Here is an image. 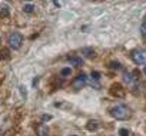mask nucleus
Masks as SVG:
<instances>
[{
    "instance_id": "22",
    "label": "nucleus",
    "mask_w": 146,
    "mask_h": 136,
    "mask_svg": "<svg viewBox=\"0 0 146 136\" xmlns=\"http://www.w3.org/2000/svg\"><path fill=\"white\" fill-rule=\"evenodd\" d=\"M73 136H76V135H73Z\"/></svg>"
},
{
    "instance_id": "20",
    "label": "nucleus",
    "mask_w": 146,
    "mask_h": 136,
    "mask_svg": "<svg viewBox=\"0 0 146 136\" xmlns=\"http://www.w3.org/2000/svg\"><path fill=\"white\" fill-rule=\"evenodd\" d=\"M143 72H145V75H146V66H145V70H143Z\"/></svg>"
},
{
    "instance_id": "2",
    "label": "nucleus",
    "mask_w": 146,
    "mask_h": 136,
    "mask_svg": "<svg viewBox=\"0 0 146 136\" xmlns=\"http://www.w3.org/2000/svg\"><path fill=\"white\" fill-rule=\"evenodd\" d=\"M7 43H9V46H10L12 49L17 50V49H20V46H22V43H23V36H22L20 33H13V34L9 36Z\"/></svg>"
},
{
    "instance_id": "17",
    "label": "nucleus",
    "mask_w": 146,
    "mask_h": 136,
    "mask_svg": "<svg viewBox=\"0 0 146 136\" xmlns=\"http://www.w3.org/2000/svg\"><path fill=\"white\" fill-rule=\"evenodd\" d=\"M140 33H142L143 36H146V19L143 20V23H142V26H140Z\"/></svg>"
},
{
    "instance_id": "5",
    "label": "nucleus",
    "mask_w": 146,
    "mask_h": 136,
    "mask_svg": "<svg viewBox=\"0 0 146 136\" xmlns=\"http://www.w3.org/2000/svg\"><path fill=\"white\" fill-rule=\"evenodd\" d=\"M109 92H110V95L115 96V98H123V96H125V89H123V86H122L120 83H113V85L110 86Z\"/></svg>"
},
{
    "instance_id": "18",
    "label": "nucleus",
    "mask_w": 146,
    "mask_h": 136,
    "mask_svg": "<svg viewBox=\"0 0 146 136\" xmlns=\"http://www.w3.org/2000/svg\"><path fill=\"white\" fill-rule=\"evenodd\" d=\"M92 79H93L95 82H98V80L100 79V73H99V72H92Z\"/></svg>"
},
{
    "instance_id": "4",
    "label": "nucleus",
    "mask_w": 146,
    "mask_h": 136,
    "mask_svg": "<svg viewBox=\"0 0 146 136\" xmlns=\"http://www.w3.org/2000/svg\"><path fill=\"white\" fill-rule=\"evenodd\" d=\"M86 85H88V76H86V73H80V75H78V78L73 80V83H72L73 89H76V90L85 88Z\"/></svg>"
},
{
    "instance_id": "14",
    "label": "nucleus",
    "mask_w": 146,
    "mask_h": 136,
    "mask_svg": "<svg viewBox=\"0 0 146 136\" xmlns=\"http://www.w3.org/2000/svg\"><path fill=\"white\" fill-rule=\"evenodd\" d=\"M23 10H25L26 13H32V12H35V6L30 5V3H27V5L23 6Z\"/></svg>"
},
{
    "instance_id": "19",
    "label": "nucleus",
    "mask_w": 146,
    "mask_h": 136,
    "mask_svg": "<svg viewBox=\"0 0 146 136\" xmlns=\"http://www.w3.org/2000/svg\"><path fill=\"white\" fill-rule=\"evenodd\" d=\"M42 119H43V120H49V119H52V116H50V115H43Z\"/></svg>"
},
{
    "instance_id": "15",
    "label": "nucleus",
    "mask_w": 146,
    "mask_h": 136,
    "mask_svg": "<svg viewBox=\"0 0 146 136\" xmlns=\"http://www.w3.org/2000/svg\"><path fill=\"white\" fill-rule=\"evenodd\" d=\"M9 59L10 56H9V50H6V49H3V50H0V59Z\"/></svg>"
},
{
    "instance_id": "1",
    "label": "nucleus",
    "mask_w": 146,
    "mask_h": 136,
    "mask_svg": "<svg viewBox=\"0 0 146 136\" xmlns=\"http://www.w3.org/2000/svg\"><path fill=\"white\" fill-rule=\"evenodd\" d=\"M110 115L117 120H126L130 117V109L125 105H117L110 109Z\"/></svg>"
},
{
    "instance_id": "12",
    "label": "nucleus",
    "mask_w": 146,
    "mask_h": 136,
    "mask_svg": "<svg viewBox=\"0 0 146 136\" xmlns=\"http://www.w3.org/2000/svg\"><path fill=\"white\" fill-rule=\"evenodd\" d=\"M0 16L2 17H7L9 16V7L7 6H2V9H0Z\"/></svg>"
},
{
    "instance_id": "13",
    "label": "nucleus",
    "mask_w": 146,
    "mask_h": 136,
    "mask_svg": "<svg viewBox=\"0 0 146 136\" xmlns=\"http://www.w3.org/2000/svg\"><path fill=\"white\" fill-rule=\"evenodd\" d=\"M70 73H72L70 67H64V69H62V72H60V76L62 78H67V76H70Z\"/></svg>"
},
{
    "instance_id": "6",
    "label": "nucleus",
    "mask_w": 146,
    "mask_h": 136,
    "mask_svg": "<svg viewBox=\"0 0 146 136\" xmlns=\"http://www.w3.org/2000/svg\"><path fill=\"white\" fill-rule=\"evenodd\" d=\"M137 79H139V72H137V70L129 72V73H126V75H125V78H123V80H125L127 85H133Z\"/></svg>"
},
{
    "instance_id": "7",
    "label": "nucleus",
    "mask_w": 146,
    "mask_h": 136,
    "mask_svg": "<svg viewBox=\"0 0 146 136\" xmlns=\"http://www.w3.org/2000/svg\"><path fill=\"white\" fill-rule=\"evenodd\" d=\"M36 132H37V136H49V127H47V125H44V123H40L37 127H36Z\"/></svg>"
},
{
    "instance_id": "11",
    "label": "nucleus",
    "mask_w": 146,
    "mask_h": 136,
    "mask_svg": "<svg viewBox=\"0 0 146 136\" xmlns=\"http://www.w3.org/2000/svg\"><path fill=\"white\" fill-rule=\"evenodd\" d=\"M109 67H110V69H113V70H122V64L119 62H110L109 63Z\"/></svg>"
},
{
    "instance_id": "9",
    "label": "nucleus",
    "mask_w": 146,
    "mask_h": 136,
    "mask_svg": "<svg viewBox=\"0 0 146 136\" xmlns=\"http://www.w3.org/2000/svg\"><path fill=\"white\" fill-rule=\"evenodd\" d=\"M82 53L86 56V57H95V50L92 47H83L82 49Z\"/></svg>"
},
{
    "instance_id": "21",
    "label": "nucleus",
    "mask_w": 146,
    "mask_h": 136,
    "mask_svg": "<svg viewBox=\"0 0 146 136\" xmlns=\"http://www.w3.org/2000/svg\"><path fill=\"white\" fill-rule=\"evenodd\" d=\"M0 136H3V132H0Z\"/></svg>"
},
{
    "instance_id": "16",
    "label": "nucleus",
    "mask_w": 146,
    "mask_h": 136,
    "mask_svg": "<svg viewBox=\"0 0 146 136\" xmlns=\"http://www.w3.org/2000/svg\"><path fill=\"white\" fill-rule=\"evenodd\" d=\"M119 136H130V130H127V129H119Z\"/></svg>"
},
{
    "instance_id": "10",
    "label": "nucleus",
    "mask_w": 146,
    "mask_h": 136,
    "mask_svg": "<svg viewBox=\"0 0 146 136\" xmlns=\"http://www.w3.org/2000/svg\"><path fill=\"white\" fill-rule=\"evenodd\" d=\"M98 122L96 120H89L88 122V125H86V127H88V130H96L98 129Z\"/></svg>"
},
{
    "instance_id": "23",
    "label": "nucleus",
    "mask_w": 146,
    "mask_h": 136,
    "mask_svg": "<svg viewBox=\"0 0 146 136\" xmlns=\"http://www.w3.org/2000/svg\"><path fill=\"white\" fill-rule=\"evenodd\" d=\"M0 42H2V40H0Z\"/></svg>"
},
{
    "instance_id": "3",
    "label": "nucleus",
    "mask_w": 146,
    "mask_h": 136,
    "mask_svg": "<svg viewBox=\"0 0 146 136\" xmlns=\"http://www.w3.org/2000/svg\"><path fill=\"white\" fill-rule=\"evenodd\" d=\"M130 57L136 64H145L146 63V52H143V50H139V49L133 50L130 53Z\"/></svg>"
},
{
    "instance_id": "8",
    "label": "nucleus",
    "mask_w": 146,
    "mask_h": 136,
    "mask_svg": "<svg viewBox=\"0 0 146 136\" xmlns=\"http://www.w3.org/2000/svg\"><path fill=\"white\" fill-rule=\"evenodd\" d=\"M67 62H69L72 66H76V67L83 66V59H82V57H78V56H70V57H67Z\"/></svg>"
}]
</instances>
